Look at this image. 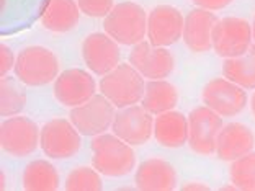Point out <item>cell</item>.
I'll list each match as a JSON object with an SVG mask.
<instances>
[{
    "mask_svg": "<svg viewBox=\"0 0 255 191\" xmlns=\"http://www.w3.org/2000/svg\"><path fill=\"white\" fill-rule=\"evenodd\" d=\"M92 165L108 178H120L134 170L136 154L131 144L125 142L117 134L103 132L95 136L90 144Z\"/></svg>",
    "mask_w": 255,
    "mask_h": 191,
    "instance_id": "cell-1",
    "label": "cell"
},
{
    "mask_svg": "<svg viewBox=\"0 0 255 191\" xmlns=\"http://www.w3.org/2000/svg\"><path fill=\"white\" fill-rule=\"evenodd\" d=\"M147 15L136 2H120L103 18V30L121 46H136L147 38Z\"/></svg>",
    "mask_w": 255,
    "mask_h": 191,
    "instance_id": "cell-2",
    "label": "cell"
},
{
    "mask_svg": "<svg viewBox=\"0 0 255 191\" xmlns=\"http://www.w3.org/2000/svg\"><path fill=\"white\" fill-rule=\"evenodd\" d=\"M15 77L23 85L43 87L59 75V61L51 49L44 46H26L16 54Z\"/></svg>",
    "mask_w": 255,
    "mask_h": 191,
    "instance_id": "cell-3",
    "label": "cell"
},
{
    "mask_svg": "<svg viewBox=\"0 0 255 191\" xmlns=\"http://www.w3.org/2000/svg\"><path fill=\"white\" fill-rule=\"evenodd\" d=\"M100 94L105 95L117 108L137 105L142 100L146 84L144 77L131 64H118L100 79Z\"/></svg>",
    "mask_w": 255,
    "mask_h": 191,
    "instance_id": "cell-4",
    "label": "cell"
},
{
    "mask_svg": "<svg viewBox=\"0 0 255 191\" xmlns=\"http://www.w3.org/2000/svg\"><path fill=\"white\" fill-rule=\"evenodd\" d=\"M41 129L31 118L10 116L0 124V147L11 157L21 159L31 155L39 147Z\"/></svg>",
    "mask_w": 255,
    "mask_h": 191,
    "instance_id": "cell-5",
    "label": "cell"
},
{
    "mask_svg": "<svg viewBox=\"0 0 255 191\" xmlns=\"http://www.w3.org/2000/svg\"><path fill=\"white\" fill-rule=\"evenodd\" d=\"M252 23L239 16L219 18L213 30V49L219 57L231 59L247 53L252 46Z\"/></svg>",
    "mask_w": 255,
    "mask_h": 191,
    "instance_id": "cell-6",
    "label": "cell"
},
{
    "mask_svg": "<svg viewBox=\"0 0 255 191\" xmlns=\"http://www.w3.org/2000/svg\"><path fill=\"white\" fill-rule=\"evenodd\" d=\"M117 106L105 95H94L84 105L71 108L69 119L82 136L95 137L107 132L113 126Z\"/></svg>",
    "mask_w": 255,
    "mask_h": 191,
    "instance_id": "cell-7",
    "label": "cell"
},
{
    "mask_svg": "<svg viewBox=\"0 0 255 191\" xmlns=\"http://www.w3.org/2000/svg\"><path fill=\"white\" fill-rule=\"evenodd\" d=\"M201 100L221 118L237 116L249 105L246 89L226 77L213 79L203 87Z\"/></svg>",
    "mask_w": 255,
    "mask_h": 191,
    "instance_id": "cell-8",
    "label": "cell"
},
{
    "mask_svg": "<svg viewBox=\"0 0 255 191\" xmlns=\"http://www.w3.org/2000/svg\"><path fill=\"white\" fill-rule=\"evenodd\" d=\"M82 134L77 131L71 119L54 118L41 127L39 147L51 159H72L82 147Z\"/></svg>",
    "mask_w": 255,
    "mask_h": 191,
    "instance_id": "cell-9",
    "label": "cell"
},
{
    "mask_svg": "<svg viewBox=\"0 0 255 191\" xmlns=\"http://www.w3.org/2000/svg\"><path fill=\"white\" fill-rule=\"evenodd\" d=\"M223 118L206 105L196 106L188 114V147L198 155L216 154Z\"/></svg>",
    "mask_w": 255,
    "mask_h": 191,
    "instance_id": "cell-10",
    "label": "cell"
},
{
    "mask_svg": "<svg viewBox=\"0 0 255 191\" xmlns=\"http://www.w3.org/2000/svg\"><path fill=\"white\" fill-rule=\"evenodd\" d=\"M154 114L142 105L120 108L115 116L112 131L131 146H142L154 136Z\"/></svg>",
    "mask_w": 255,
    "mask_h": 191,
    "instance_id": "cell-11",
    "label": "cell"
},
{
    "mask_svg": "<svg viewBox=\"0 0 255 191\" xmlns=\"http://www.w3.org/2000/svg\"><path fill=\"white\" fill-rule=\"evenodd\" d=\"M185 18L182 11L172 5H157L147 15V41L159 48L180 41Z\"/></svg>",
    "mask_w": 255,
    "mask_h": 191,
    "instance_id": "cell-12",
    "label": "cell"
},
{
    "mask_svg": "<svg viewBox=\"0 0 255 191\" xmlns=\"http://www.w3.org/2000/svg\"><path fill=\"white\" fill-rule=\"evenodd\" d=\"M53 92L62 106L75 108L84 105L97 94V82L92 74L84 69H67L57 75Z\"/></svg>",
    "mask_w": 255,
    "mask_h": 191,
    "instance_id": "cell-13",
    "label": "cell"
},
{
    "mask_svg": "<svg viewBox=\"0 0 255 191\" xmlns=\"http://www.w3.org/2000/svg\"><path fill=\"white\" fill-rule=\"evenodd\" d=\"M129 64L144 79L149 80L167 79L175 69V59L170 51L167 48L150 44L146 39L132 46L129 53Z\"/></svg>",
    "mask_w": 255,
    "mask_h": 191,
    "instance_id": "cell-14",
    "label": "cell"
},
{
    "mask_svg": "<svg viewBox=\"0 0 255 191\" xmlns=\"http://www.w3.org/2000/svg\"><path fill=\"white\" fill-rule=\"evenodd\" d=\"M82 57L89 71L103 77L121 64V49L115 39L103 33H92L82 43Z\"/></svg>",
    "mask_w": 255,
    "mask_h": 191,
    "instance_id": "cell-15",
    "label": "cell"
},
{
    "mask_svg": "<svg viewBox=\"0 0 255 191\" xmlns=\"http://www.w3.org/2000/svg\"><path fill=\"white\" fill-rule=\"evenodd\" d=\"M218 16L210 10L196 8L185 16L183 43L191 53L201 54L213 49V30L218 23Z\"/></svg>",
    "mask_w": 255,
    "mask_h": 191,
    "instance_id": "cell-16",
    "label": "cell"
},
{
    "mask_svg": "<svg viewBox=\"0 0 255 191\" xmlns=\"http://www.w3.org/2000/svg\"><path fill=\"white\" fill-rule=\"evenodd\" d=\"M177 180L175 167L159 157L144 160L134 173V185L141 191H172L177 188Z\"/></svg>",
    "mask_w": 255,
    "mask_h": 191,
    "instance_id": "cell-17",
    "label": "cell"
},
{
    "mask_svg": "<svg viewBox=\"0 0 255 191\" xmlns=\"http://www.w3.org/2000/svg\"><path fill=\"white\" fill-rule=\"evenodd\" d=\"M254 147L255 134L251 127L244 123H228L219 132L216 155L219 160L233 162L252 152Z\"/></svg>",
    "mask_w": 255,
    "mask_h": 191,
    "instance_id": "cell-18",
    "label": "cell"
},
{
    "mask_svg": "<svg viewBox=\"0 0 255 191\" xmlns=\"http://www.w3.org/2000/svg\"><path fill=\"white\" fill-rule=\"evenodd\" d=\"M80 13L77 0H46L39 21L48 31L67 33L77 26Z\"/></svg>",
    "mask_w": 255,
    "mask_h": 191,
    "instance_id": "cell-19",
    "label": "cell"
},
{
    "mask_svg": "<svg viewBox=\"0 0 255 191\" xmlns=\"http://www.w3.org/2000/svg\"><path fill=\"white\" fill-rule=\"evenodd\" d=\"M154 139L162 147L177 149L188 142V116L180 111H167L154 119Z\"/></svg>",
    "mask_w": 255,
    "mask_h": 191,
    "instance_id": "cell-20",
    "label": "cell"
},
{
    "mask_svg": "<svg viewBox=\"0 0 255 191\" xmlns=\"http://www.w3.org/2000/svg\"><path fill=\"white\" fill-rule=\"evenodd\" d=\"M178 103V92L175 85L167 82L165 79L147 80L141 105L152 113L154 116L175 109Z\"/></svg>",
    "mask_w": 255,
    "mask_h": 191,
    "instance_id": "cell-21",
    "label": "cell"
},
{
    "mask_svg": "<svg viewBox=\"0 0 255 191\" xmlns=\"http://www.w3.org/2000/svg\"><path fill=\"white\" fill-rule=\"evenodd\" d=\"M21 185L26 191H56L61 185L57 169L49 160H33L21 173Z\"/></svg>",
    "mask_w": 255,
    "mask_h": 191,
    "instance_id": "cell-22",
    "label": "cell"
},
{
    "mask_svg": "<svg viewBox=\"0 0 255 191\" xmlns=\"http://www.w3.org/2000/svg\"><path fill=\"white\" fill-rule=\"evenodd\" d=\"M223 75L246 90H255V44L247 53L223 62Z\"/></svg>",
    "mask_w": 255,
    "mask_h": 191,
    "instance_id": "cell-23",
    "label": "cell"
},
{
    "mask_svg": "<svg viewBox=\"0 0 255 191\" xmlns=\"http://www.w3.org/2000/svg\"><path fill=\"white\" fill-rule=\"evenodd\" d=\"M25 105L26 95L15 84V80L10 77H0V116H16L23 111Z\"/></svg>",
    "mask_w": 255,
    "mask_h": 191,
    "instance_id": "cell-24",
    "label": "cell"
},
{
    "mask_svg": "<svg viewBox=\"0 0 255 191\" xmlns=\"http://www.w3.org/2000/svg\"><path fill=\"white\" fill-rule=\"evenodd\" d=\"M231 183L237 190L255 191V152H249L231 162Z\"/></svg>",
    "mask_w": 255,
    "mask_h": 191,
    "instance_id": "cell-25",
    "label": "cell"
},
{
    "mask_svg": "<svg viewBox=\"0 0 255 191\" xmlns=\"http://www.w3.org/2000/svg\"><path fill=\"white\" fill-rule=\"evenodd\" d=\"M64 188L67 191H100L103 188L102 173L95 167H77L69 172Z\"/></svg>",
    "mask_w": 255,
    "mask_h": 191,
    "instance_id": "cell-26",
    "label": "cell"
},
{
    "mask_svg": "<svg viewBox=\"0 0 255 191\" xmlns=\"http://www.w3.org/2000/svg\"><path fill=\"white\" fill-rule=\"evenodd\" d=\"M77 3L80 11L90 18H105L117 5L115 0H77Z\"/></svg>",
    "mask_w": 255,
    "mask_h": 191,
    "instance_id": "cell-27",
    "label": "cell"
},
{
    "mask_svg": "<svg viewBox=\"0 0 255 191\" xmlns=\"http://www.w3.org/2000/svg\"><path fill=\"white\" fill-rule=\"evenodd\" d=\"M16 56L5 43L0 44V77H7V74L15 69Z\"/></svg>",
    "mask_w": 255,
    "mask_h": 191,
    "instance_id": "cell-28",
    "label": "cell"
},
{
    "mask_svg": "<svg viewBox=\"0 0 255 191\" xmlns=\"http://www.w3.org/2000/svg\"><path fill=\"white\" fill-rule=\"evenodd\" d=\"M198 8L203 10H210V11H216V10H223L228 5H231L234 0H191Z\"/></svg>",
    "mask_w": 255,
    "mask_h": 191,
    "instance_id": "cell-29",
    "label": "cell"
},
{
    "mask_svg": "<svg viewBox=\"0 0 255 191\" xmlns=\"http://www.w3.org/2000/svg\"><path fill=\"white\" fill-rule=\"evenodd\" d=\"M182 191H210V187L201 182H188L182 187Z\"/></svg>",
    "mask_w": 255,
    "mask_h": 191,
    "instance_id": "cell-30",
    "label": "cell"
},
{
    "mask_svg": "<svg viewBox=\"0 0 255 191\" xmlns=\"http://www.w3.org/2000/svg\"><path fill=\"white\" fill-rule=\"evenodd\" d=\"M251 109H252V113H254V116H255V92L251 96Z\"/></svg>",
    "mask_w": 255,
    "mask_h": 191,
    "instance_id": "cell-31",
    "label": "cell"
},
{
    "mask_svg": "<svg viewBox=\"0 0 255 191\" xmlns=\"http://www.w3.org/2000/svg\"><path fill=\"white\" fill-rule=\"evenodd\" d=\"M0 190H5V172H2V175H0Z\"/></svg>",
    "mask_w": 255,
    "mask_h": 191,
    "instance_id": "cell-32",
    "label": "cell"
},
{
    "mask_svg": "<svg viewBox=\"0 0 255 191\" xmlns=\"http://www.w3.org/2000/svg\"><path fill=\"white\" fill-rule=\"evenodd\" d=\"M252 33H254V43H255V16H254V21H252Z\"/></svg>",
    "mask_w": 255,
    "mask_h": 191,
    "instance_id": "cell-33",
    "label": "cell"
}]
</instances>
